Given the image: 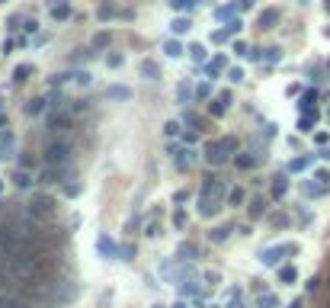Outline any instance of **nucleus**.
I'll use <instances>...</instances> for the list:
<instances>
[{
	"instance_id": "nucleus-29",
	"label": "nucleus",
	"mask_w": 330,
	"mask_h": 308,
	"mask_svg": "<svg viewBox=\"0 0 330 308\" xmlns=\"http://www.w3.org/2000/svg\"><path fill=\"white\" fill-rule=\"evenodd\" d=\"M177 257H180V260H195V244H180Z\"/></svg>"
},
{
	"instance_id": "nucleus-6",
	"label": "nucleus",
	"mask_w": 330,
	"mask_h": 308,
	"mask_svg": "<svg viewBox=\"0 0 330 308\" xmlns=\"http://www.w3.org/2000/svg\"><path fill=\"white\" fill-rule=\"evenodd\" d=\"M240 16H231L228 23H225V29H218V32H212V42H225L228 35H234V32H240Z\"/></svg>"
},
{
	"instance_id": "nucleus-55",
	"label": "nucleus",
	"mask_w": 330,
	"mask_h": 308,
	"mask_svg": "<svg viewBox=\"0 0 330 308\" xmlns=\"http://www.w3.org/2000/svg\"><path fill=\"white\" fill-rule=\"evenodd\" d=\"M154 308H164V305H154Z\"/></svg>"
},
{
	"instance_id": "nucleus-21",
	"label": "nucleus",
	"mask_w": 330,
	"mask_h": 308,
	"mask_svg": "<svg viewBox=\"0 0 330 308\" xmlns=\"http://www.w3.org/2000/svg\"><path fill=\"white\" fill-rule=\"evenodd\" d=\"M29 74H32V64H16V68H13V80H16V84L29 80Z\"/></svg>"
},
{
	"instance_id": "nucleus-45",
	"label": "nucleus",
	"mask_w": 330,
	"mask_h": 308,
	"mask_svg": "<svg viewBox=\"0 0 330 308\" xmlns=\"http://www.w3.org/2000/svg\"><path fill=\"white\" fill-rule=\"evenodd\" d=\"M74 80H77L80 87H87V84H90V71H77V74H74Z\"/></svg>"
},
{
	"instance_id": "nucleus-59",
	"label": "nucleus",
	"mask_w": 330,
	"mask_h": 308,
	"mask_svg": "<svg viewBox=\"0 0 330 308\" xmlns=\"http://www.w3.org/2000/svg\"><path fill=\"white\" fill-rule=\"evenodd\" d=\"M327 32H330V29H327Z\"/></svg>"
},
{
	"instance_id": "nucleus-20",
	"label": "nucleus",
	"mask_w": 330,
	"mask_h": 308,
	"mask_svg": "<svg viewBox=\"0 0 330 308\" xmlns=\"http://www.w3.org/2000/svg\"><path fill=\"white\" fill-rule=\"evenodd\" d=\"M205 71H209V74H212V77L218 74V71H228V58H225V55H218V58H212V64H209V68H205Z\"/></svg>"
},
{
	"instance_id": "nucleus-7",
	"label": "nucleus",
	"mask_w": 330,
	"mask_h": 308,
	"mask_svg": "<svg viewBox=\"0 0 330 308\" xmlns=\"http://www.w3.org/2000/svg\"><path fill=\"white\" fill-rule=\"evenodd\" d=\"M279 7H266L263 13H260V29H276V23H279Z\"/></svg>"
},
{
	"instance_id": "nucleus-15",
	"label": "nucleus",
	"mask_w": 330,
	"mask_h": 308,
	"mask_svg": "<svg viewBox=\"0 0 330 308\" xmlns=\"http://www.w3.org/2000/svg\"><path fill=\"white\" fill-rule=\"evenodd\" d=\"M314 122H317V113H301V119H298V132H314Z\"/></svg>"
},
{
	"instance_id": "nucleus-52",
	"label": "nucleus",
	"mask_w": 330,
	"mask_h": 308,
	"mask_svg": "<svg viewBox=\"0 0 330 308\" xmlns=\"http://www.w3.org/2000/svg\"><path fill=\"white\" fill-rule=\"evenodd\" d=\"M113 13H116V10L109 7V4H106V7H100V19H109V16H113Z\"/></svg>"
},
{
	"instance_id": "nucleus-14",
	"label": "nucleus",
	"mask_w": 330,
	"mask_h": 308,
	"mask_svg": "<svg viewBox=\"0 0 330 308\" xmlns=\"http://www.w3.org/2000/svg\"><path fill=\"white\" fill-rule=\"evenodd\" d=\"M231 231H234L231 225H218V228H212V231H209V238H212L215 244H222V241H228V234H231Z\"/></svg>"
},
{
	"instance_id": "nucleus-26",
	"label": "nucleus",
	"mask_w": 330,
	"mask_h": 308,
	"mask_svg": "<svg viewBox=\"0 0 330 308\" xmlns=\"http://www.w3.org/2000/svg\"><path fill=\"white\" fill-rule=\"evenodd\" d=\"M186 52H189V58H192V61H205V45H199V42H192V45H189Z\"/></svg>"
},
{
	"instance_id": "nucleus-36",
	"label": "nucleus",
	"mask_w": 330,
	"mask_h": 308,
	"mask_svg": "<svg viewBox=\"0 0 330 308\" xmlns=\"http://www.w3.org/2000/svg\"><path fill=\"white\" fill-rule=\"evenodd\" d=\"M256 305H260V308H276V305H279V299H276L273 292H266V295H260V302H256Z\"/></svg>"
},
{
	"instance_id": "nucleus-16",
	"label": "nucleus",
	"mask_w": 330,
	"mask_h": 308,
	"mask_svg": "<svg viewBox=\"0 0 330 308\" xmlns=\"http://www.w3.org/2000/svg\"><path fill=\"white\" fill-rule=\"evenodd\" d=\"M183 125H186V128H195V132H199L202 116H199V113H192V109H186V113H183Z\"/></svg>"
},
{
	"instance_id": "nucleus-27",
	"label": "nucleus",
	"mask_w": 330,
	"mask_h": 308,
	"mask_svg": "<svg viewBox=\"0 0 330 308\" xmlns=\"http://www.w3.org/2000/svg\"><path fill=\"white\" fill-rule=\"evenodd\" d=\"M71 16V7L68 4H55L52 7V19H68Z\"/></svg>"
},
{
	"instance_id": "nucleus-41",
	"label": "nucleus",
	"mask_w": 330,
	"mask_h": 308,
	"mask_svg": "<svg viewBox=\"0 0 330 308\" xmlns=\"http://www.w3.org/2000/svg\"><path fill=\"white\" fill-rule=\"evenodd\" d=\"M234 10H237V4H234V7H218L215 16H218V19H231V13H234Z\"/></svg>"
},
{
	"instance_id": "nucleus-11",
	"label": "nucleus",
	"mask_w": 330,
	"mask_h": 308,
	"mask_svg": "<svg viewBox=\"0 0 330 308\" xmlns=\"http://www.w3.org/2000/svg\"><path fill=\"white\" fill-rule=\"evenodd\" d=\"M96 251H100L103 257H116V254H119V247H116V241H109L106 234H103V238L96 241Z\"/></svg>"
},
{
	"instance_id": "nucleus-58",
	"label": "nucleus",
	"mask_w": 330,
	"mask_h": 308,
	"mask_svg": "<svg viewBox=\"0 0 330 308\" xmlns=\"http://www.w3.org/2000/svg\"><path fill=\"white\" fill-rule=\"evenodd\" d=\"M327 68H330V64H327Z\"/></svg>"
},
{
	"instance_id": "nucleus-43",
	"label": "nucleus",
	"mask_w": 330,
	"mask_h": 308,
	"mask_svg": "<svg viewBox=\"0 0 330 308\" xmlns=\"http://www.w3.org/2000/svg\"><path fill=\"white\" fill-rule=\"evenodd\" d=\"M106 64H109V68H122V64H125V58L116 52V55H109V58H106Z\"/></svg>"
},
{
	"instance_id": "nucleus-19",
	"label": "nucleus",
	"mask_w": 330,
	"mask_h": 308,
	"mask_svg": "<svg viewBox=\"0 0 330 308\" xmlns=\"http://www.w3.org/2000/svg\"><path fill=\"white\" fill-rule=\"evenodd\" d=\"M314 103H317V93H314V90H308V93L301 97V103H298V106H301V113H317V109H314Z\"/></svg>"
},
{
	"instance_id": "nucleus-28",
	"label": "nucleus",
	"mask_w": 330,
	"mask_h": 308,
	"mask_svg": "<svg viewBox=\"0 0 330 308\" xmlns=\"http://www.w3.org/2000/svg\"><path fill=\"white\" fill-rule=\"evenodd\" d=\"M42 109H45V100H42V97H39V100H29V103H26V116H39Z\"/></svg>"
},
{
	"instance_id": "nucleus-18",
	"label": "nucleus",
	"mask_w": 330,
	"mask_h": 308,
	"mask_svg": "<svg viewBox=\"0 0 330 308\" xmlns=\"http://www.w3.org/2000/svg\"><path fill=\"white\" fill-rule=\"evenodd\" d=\"M189 26H192V23H189V16H177L173 23H170V29H173V35H183V32H189Z\"/></svg>"
},
{
	"instance_id": "nucleus-44",
	"label": "nucleus",
	"mask_w": 330,
	"mask_h": 308,
	"mask_svg": "<svg viewBox=\"0 0 330 308\" xmlns=\"http://www.w3.org/2000/svg\"><path fill=\"white\" fill-rule=\"evenodd\" d=\"M177 164H180V167H189V164H192V151H180Z\"/></svg>"
},
{
	"instance_id": "nucleus-4",
	"label": "nucleus",
	"mask_w": 330,
	"mask_h": 308,
	"mask_svg": "<svg viewBox=\"0 0 330 308\" xmlns=\"http://www.w3.org/2000/svg\"><path fill=\"white\" fill-rule=\"evenodd\" d=\"M68 158H71V141L68 138H58V141H52V145L45 148V161L48 164H68Z\"/></svg>"
},
{
	"instance_id": "nucleus-32",
	"label": "nucleus",
	"mask_w": 330,
	"mask_h": 308,
	"mask_svg": "<svg viewBox=\"0 0 330 308\" xmlns=\"http://www.w3.org/2000/svg\"><path fill=\"white\" fill-rule=\"evenodd\" d=\"M279 279H282V282H295L298 279V270L295 267H282V270H279Z\"/></svg>"
},
{
	"instance_id": "nucleus-10",
	"label": "nucleus",
	"mask_w": 330,
	"mask_h": 308,
	"mask_svg": "<svg viewBox=\"0 0 330 308\" xmlns=\"http://www.w3.org/2000/svg\"><path fill=\"white\" fill-rule=\"evenodd\" d=\"M10 151H13V132L0 128V158H10Z\"/></svg>"
},
{
	"instance_id": "nucleus-56",
	"label": "nucleus",
	"mask_w": 330,
	"mask_h": 308,
	"mask_svg": "<svg viewBox=\"0 0 330 308\" xmlns=\"http://www.w3.org/2000/svg\"><path fill=\"white\" fill-rule=\"evenodd\" d=\"M327 10H330V0H327Z\"/></svg>"
},
{
	"instance_id": "nucleus-31",
	"label": "nucleus",
	"mask_w": 330,
	"mask_h": 308,
	"mask_svg": "<svg viewBox=\"0 0 330 308\" xmlns=\"http://www.w3.org/2000/svg\"><path fill=\"white\" fill-rule=\"evenodd\" d=\"M263 212H266V199H263V196H256L253 203H250V215L256 218V215H263Z\"/></svg>"
},
{
	"instance_id": "nucleus-48",
	"label": "nucleus",
	"mask_w": 330,
	"mask_h": 308,
	"mask_svg": "<svg viewBox=\"0 0 330 308\" xmlns=\"http://www.w3.org/2000/svg\"><path fill=\"white\" fill-rule=\"evenodd\" d=\"M314 180L327 186V183H330V173H327V170H317V173H314Z\"/></svg>"
},
{
	"instance_id": "nucleus-47",
	"label": "nucleus",
	"mask_w": 330,
	"mask_h": 308,
	"mask_svg": "<svg viewBox=\"0 0 330 308\" xmlns=\"http://www.w3.org/2000/svg\"><path fill=\"white\" fill-rule=\"evenodd\" d=\"M173 225H177V228H186V212H177V215H173Z\"/></svg>"
},
{
	"instance_id": "nucleus-39",
	"label": "nucleus",
	"mask_w": 330,
	"mask_h": 308,
	"mask_svg": "<svg viewBox=\"0 0 330 308\" xmlns=\"http://www.w3.org/2000/svg\"><path fill=\"white\" fill-rule=\"evenodd\" d=\"M180 128H183V122H177V119H170V122L164 125V132H167L170 138H173V135H180Z\"/></svg>"
},
{
	"instance_id": "nucleus-57",
	"label": "nucleus",
	"mask_w": 330,
	"mask_h": 308,
	"mask_svg": "<svg viewBox=\"0 0 330 308\" xmlns=\"http://www.w3.org/2000/svg\"><path fill=\"white\" fill-rule=\"evenodd\" d=\"M327 119H330V113H327Z\"/></svg>"
},
{
	"instance_id": "nucleus-12",
	"label": "nucleus",
	"mask_w": 330,
	"mask_h": 308,
	"mask_svg": "<svg viewBox=\"0 0 330 308\" xmlns=\"http://www.w3.org/2000/svg\"><path fill=\"white\" fill-rule=\"evenodd\" d=\"M68 125H71V113L52 116V122H48V128H55V132H68Z\"/></svg>"
},
{
	"instance_id": "nucleus-35",
	"label": "nucleus",
	"mask_w": 330,
	"mask_h": 308,
	"mask_svg": "<svg viewBox=\"0 0 330 308\" xmlns=\"http://www.w3.org/2000/svg\"><path fill=\"white\" fill-rule=\"evenodd\" d=\"M273 196H276V199H282V196H285V177H282V173H279V177H276V183H273Z\"/></svg>"
},
{
	"instance_id": "nucleus-50",
	"label": "nucleus",
	"mask_w": 330,
	"mask_h": 308,
	"mask_svg": "<svg viewBox=\"0 0 330 308\" xmlns=\"http://www.w3.org/2000/svg\"><path fill=\"white\" fill-rule=\"evenodd\" d=\"M93 52H87V49H77V55L74 58H71V61H80V58H83V61H87V58H90Z\"/></svg>"
},
{
	"instance_id": "nucleus-40",
	"label": "nucleus",
	"mask_w": 330,
	"mask_h": 308,
	"mask_svg": "<svg viewBox=\"0 0 330 308\" xmlns=\"http://www.w3.org/2000/svg\"><path fill=\"white\" fill-rule=\"evenodd\" d=\"M13 180H16V186H29V183H32V177H29L26 170H16V173H13Z\"/></svg>"
},
{
	"instance_id": "nucleus-17",
	"label": "nucleus",
	"mask_w": 330,
	"mask_h": 308,
	"mask_svg": "<svg viewBox=\"0 0 330 308\" xmlns=\"http://www.w3.org/2000/svg\"><path fill=\"white\" fill-rule=\"evenodd\" d=\"M106 97H109V100H128V97H131V90H128V87H122V84H116V87H109V90H106Z\"/></svg>"
},
{
	"instance_id": "nucleus-2",
	"label": "nucleus",
	"mask_w": 330,
	"mask_h": 308,
	"mask_svg": "<svg viewBox=\"0 0 330 308\" xmlns=\"http://www.w3.org/2000/svg\"><path fill=\"white\" fill-rule=\"evenodd\" d=\"M231 154H237V138H231V135L215 138V141L205 145V161L209 164H225Z\"/></svg>"
},
{
	"instance_id": "nucleus-34",
	"label": "nucleus",
	"mask_w": 330,
	"mask_h": 308,
	"mask_svg": "<svg viewBox=\"0 0 330 308\" xmlns=\"http://www.w3.org/2000/svg\"><path fill=\"white\" fill-rule=\"evenodd\" d=\"M109 42H113V35H109V32H96L93 35V49H106Z\"/></svg>"
},
{
	"instance_id": "nucleus-22",
	"label": "nucleus",
	"mask_w": 330,
	"mask_h": 308,
	"mask_svg": "<svg viewBox=\"0 0 330 308\" xmlns=\"http://www.w3.org/2000/svg\"><path fill=\"white\" fill-rule=\"evenodd\" d=\"M164 52H167V58H180V55H183V45H180L177 39H167V42H164Z\"/></svg>"
},
{
	"instance_id": "nucleus-37",
	"label": "nucleus",
	"mask_w": 330,
	"mask_h": 308,
	"mask_svg": "<svg viewBox=\"0 0 330 308\" xmlns=\"http://www.w3.org/2000/svg\"><path fill=\"white\" fill-rule=\"evenodd\" d=\"M228 203H231V206H240V203H244V189H240V186H234V189L228 193Z\"/></svg>"
},
{
	"instance_id": "nucleus-49",
	"label": "nucleus",
	"mask_w": 330,
	"mask_h": 308,
	"mask_svg": "<svg viewBox=\"0 0 330 308\" xmlns=\"http://www.w3.org/2000/svg\"><path fill=\"white\" fill-rule=\"evenodd\" d=\"M131 254H135V247H128V244H125V247H119V257H122V260H128Z\"/></svg>"
},
{
	"instance_id": "nucleus-13",
	"label": "nucleus",
	"mask_w": 330,
	"mask_h": 308,
	"mask_svg": "<svg viewBox=\"0 0 330 308\" xmlns=\"http://www.w3.org/2000/svg\"><path fill=\"white\" fill-rule=\"evenodd\" d=\"M311 161H314V154H304V158H295V161L289 164V170H292V173H301V170H308V167H311Z\"/></svg>"
},
{
	"instance_id": "nucleus-46",
	"label": "nucleus",
	"mask_w": 330,
	"mask_h": 308,
	"mask_svg": "<svg viewBox=\"0 0 330 308\" xmlns=\"http://www.w3.org/2000/svg\"><path fill=\"white\" fill-rule=\"evenodd\" d=\"M234 52H237V55H250V45L237 39V42H234Z\"/></svg>"
},
{
	"instance_id": "nucleus-33",
	"label": "nucleus",
	"mask_w": 330,
	"mask_h": 308,
	"mask_svg": "<svg viewBox=\"0 0 330 308\" xmlns=\"http://www.w3.org/2000/svg\"><path fill=\"white\" fill-rule=\"evenodd\" d=\"M279 58H282V49H276V45H273V49H263V61H270V64H276Z\"/></svg>"
},
{
	"instance_id": "nucleus-8",
	"label": "nucleus",
	"mask_w": 330,
	"mask_h": 308,
	"mask_svg": "<svg viewBox=\"0 0 330 308\" xmlns=\"http://www.w3.org/2000/svg\"><path fill=\"white\" fill-rule=\"evenodd\" d=\"M141 77H144V80H161V77H164V74H161V64L151 61V58H144V61H141Z\"/></svg>"
},
{
	"instance_id": "nucleus-9",
	"label": "nucleus",
	"mask_w": 330,
	"mask_h": 308,
	"mask_svg": "<svg viewBox=\"0 0 330 308\" xmlns=\"http://www.w3.org/2000/svg\"><path fill=\"white\" fill-rule=\"evenodd\" d=\"M260 161H263V154H237V158H234V164L240 170H253Z\"/></svg>"
},
{
	"instance_id": "nucleus-54",
	"label": "nucleus",
	"mask_w": 330,
	"mask_h": 308,
	"mask_svg": "<svg viewBox=\"0 0 330 308\" xmlns=\"http://www.w3.org/2000/svg\"><path fill=\"white\" fill-rule=\"evenodd\" d=\"M173 308H186V302H177V305H173Z\"/></svg>"
},
{
	"instance_id": "nucleus-53",
	"label": "nucleus",
	"mask_w": 330,
	"mask_h": 308,
	"mask_svg": "<svg viewBox=\"0 0 330 308\" xmlns=\"http://www.w3.org/2000/svg\"><path fill=\"white\" fill-rule=\"evenodd\" d=\"M237 7H240V10H253V7H256V0H240Z\"/></svg>"
},
{
	"instance_id": "nucleus-51",
	"label": "nucleus",
	"mask_w": 330,
	"mask_h": 308,
	"mask_svg": "<svg viewBox=\"0 0 330 308\" xmlns=\"http://www.w3.org/2000/svg\"><path fill=\"white\" fill-rule=\"evenodd\" d=\"M77 193H80L77 183H68V186H64V196H77Z\"/></svg>"
},
{
	"instance_id": "nucleus-24",
	"label": "nucleus",
	"mask_w": 330,
	"mask_h": 308,
	"mask_svg": "<svg viewBox=\"0 0 330 308\" xmlns=\"http://www.w3.org/2000/svg\"><path fill=\"white\" fill-rule=\"evenodd\" d=\"M195 4H199V0H170V7H173L177 13H189Z\"/></svg>"
},
{
	"instance_id": "nucleus-38",
	"label": "nucleus",
	"mask_w": 330,
	"mask_h": 308,
	"mask_svg": "<svg viewBox=\"0 0 330 308\" xmlns=\"http://www.w3.org/2000/svg\"><path fill=\"white\" fill-rule=\"evenodd\" d=\"M225 74H228V80H231V84H240V80H244V71H240V68H228Z\"/></svg>"
},
{
	"instance_id": "nucleus-1",
	"label": "nucleus",
	"mask_w": 330,
	"mask_h": 308,
	"mask_svg": "<svg viewBox=\"0 0 330 308\" xmlns=\"http://www.w3.org/2000/svg\"><path fill=\"white\" fill-rule=\"evenodd\" d=\"M225 196H228V186H225L222 177H205V183H202V189H199V215H202V218L215 215V212L222 209Z\"/></svg>"
},
{
	"instance_id": "nucleus-25",
	"label": "nucleus",
	"mask_w": 330,
	"mask_h": 308,
	"mask_svg": "<svg viewBox=\"0 0 330 308\" xmlns=\"http://www.w3.org/2000/svg\"><path fill=\"white\" fill-rule=\"evenodd\" d=\"M0 308H29L23 299H16V295H4V299H0Z\"/></svg>"
},
{
	"instance_id": "nucleus-3",
	"label": "nucleus",
	"mask_w": 330,
	"mask_h": 308,
	"mask_svg": "<svg viewBox=\"0 0 330 308\" xmlns=\"http://www.w3.org/2000/svg\"><path fill=\"white\" fill-rule=\"evenodd\" d=\"M29 218H32V222H52V218H55V199H52V196H32V203H29Z\"/></svg>"
},
{
	"instance_id": "nucleus-30",
	"label": "nucleus",
	"mask_w": 330,
	"mask_h": 308,
	"mask_svg": "<svg viewBox=\"0 0 330 308\" xmlns=\"http://www.w3.org/2000/svg\"><path fill=\"white\" fill-rule=\"evenodd\" d=\"M225 109H228V103H225L222 97H218V103H209V113L215 116V119H222V116H225Z\"/></svg>"
},
{
	"instance_id": "nucleus-23",
	"label": "nucleus",
	"mask_w": 330,
	"mask_h": 308,
	"mask_svg": "<svg viewBox=\"0 0 330 308\" xmlns=\"http://www.w3.org/2000/svg\"><path fill=\"white\" fill-rule=\"evenodd\" d=\"M189 100H192V87H189V84H180V87H177V103L186 106Z\"/></svg>"
},
{
	"instance_id": "nucleus-5",
	"label": "nucleus",
	"mask_w": 330,
	"mask_h": 308,
	"mask_svg": "<svg viewBox=\"0 0 330 308\" xmlns=\"http://www.w3.org/2000/svg\"><path fill=\"white\" fill-rule=\"evenodd\" d=\"M295 247H289V244H276V247H266V251H260V263L263 267H276L279 260H282L285 254H292Z\"/></svg>"
},
{
	"instance_id": "nucleus-42",
	"label": "nucleus",
	"mask_w": 330,
	"mask_h": 308,
	"mask_svg": "<svg viewBox=\"0 0 330 308\" xmlns=\"http://www.w3.org/2000/svg\"><path fill=\"white\" fill-rule=\"evenodd\" d=\"M195 97H199V100H209L212 97V87L209 84H199V87H195Z\"/></svg>"
}]
</instances>
